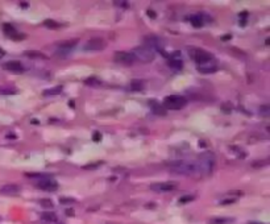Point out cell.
<instances>
[{
    "mask_svg": "<svg viewBox=\"0 0 270 224\" xmlns=\"http://www.w3.org/2000/svg\"><path fill=\"white\" fill-rule=\"evenodd\" d=\"M113 4L120 8H129V3L128 1H113Z\"/></svg>",
    "mask_w": 270,
    "mask_h": 224,
    "instance_id": "obj_31",
    "label": "cell"
},
{
    "mask_svg": "<svg viewBox=\"0 0 270 224\" xmlns=\"http://www.w3.org/2000/svg\"><path fill=\"white\" fill-rule=\"evenodd\" d=\"M190 23H191V25L194 26V28H200V26L204 24V20L200 15H194V16L190 17Z\"/></svg>",
    "mask_w": 270,
    "mask_h": 224,
    "instance_id": "obj_18",
    "label": "cell"
},
{
    "mask_svg": "<svg viewBox=\"0 0 270 224\" xmlns=\"http://www.w3.org/2000/svg\"><path fill=\"white\" fill-rule=\"evenodd\" d=\"M142 88H144V82L141 81V79H134V81H132V83H131V90L132 91L140 93Z\"/></svg>",
    "mask_w": 270,
    "mask_h": 224,
    "instance_id": "obj_21",
    "label": "cell"
},
{
    "mask_svg": "<svg viewBox=\"0 0 270 224\" xmlns=\"http://www.w3.org/2000/svg\"><path fill=\"white\" fill-rule=\"evenodd\" d=\"M40 204L44 208H53V202L50 199H40Z\"/></svg>",
    "mask_w": 270,
    "mask_h": 224,
    "instance_id": "obj_26",
    "label": "cell"
},
{
    "mask_svg": "<svg viewBox=\"0 0 270 224\" xmlns=\"http://www.w3.org/2000/svg\"><path fill=\"white\" fill-rule=\"evenodd\" d=\"M167 169L171 173L182 174V176H195V174H200L196 164L187 161H173L167 164Z\"/></svg>",
    "mask_w": 270,
    "mask_h": 224,
    "instance_id": "obj_1",
    "label": "cell"
},
{
    "mask_svg": "<svg viewBox=\"0 0 270 224\" xmlns=\"http://www.w3.org/2000/svg\"><path fill=\"white\" fill-rule=\"evenodd\" d=\"M236 202V199H224V200H222V204L224 206H227V204H233Z\"/></svg>",
    "mask_w": 270,
    "mask_h": 224,
    "instance_id": "obj_35",
    "label": "cell"
},
{
    "mask_svg": "<svg viewBox=\"0 0 270 224\" xmlns=\"http://www.w3.org/2000/svg\"><path fill=\"white\" fill-rule=\"evenodd\" d=\"M92 140L95 141V142L100 141V140H102V133H99V132H95V133H94V136H92Z\"/></svg>",
    "mask_w": 270,
    "mask_h": 224,
    "instance_id": "obj_33",
    "label": "cell"
},
{
    "mask_svg": "<svg viewBox=\"0 0 270 224\" xmlns=\"http://www.w3.org/2000/svg\"><path fill=\"white\" fill-rule=\"evenodd\" d=\"M189 53H190V56H191V58L195 61L196 63H198V65L214 59L212 54L208 53V51H205V50H202V49H199V48H191L189 50Z\"/></svg>",
    "mask_w": 270,
    "mask_h": 224,
    "instance_id": "obj_5",
    "label": "cell"
},
{
    "mask_svg": "<svg viewBox=\"0 0 270 224\" xmlns=\"http://www.w3.org/2000/svg\"><path fill=\"white\" fill-rule=\"evenodd\" d=\"M59 202H61V203H74L75 199H73V198H61Z\"/></svg>",
    "mask_w": 270,
    "mask_h": 224,
    "instance_id": "obj_32",
    "label": "cell"
},
{
    "mask_svg": "<svg viewBox=\"0 0 270 224\" xmlns=\"http://www.w3.org/2000/svg\"><path fill=\"white\" fill-rule=\"evenodd\" d=\"M24 56L32 58V59H46V56L37 50H26V51H24Z\"/></svg>",
    "mask_w": 270,
    "mask_h": 224,
    "instance_id": "obj_17",
    "label": "cell"
},
{
    "mask_svg": "<svg viewBox=\"0 0 270 224\" xmlns=\"http://www.w3.org/2000/svg\"><path fill=\"white\" fill-rule=\"evenodd\" d=\"M3 32H4L5 35H7L10 38H12V40H23V38H25V35L19 33L12 24H3Z\"/></svg>",
    "mask_w": 270,
    "mask_h": 224,
    "instance_id": "obj_11",
    "label": "cell"
},
{
    "mask_svg": "<svg viewBox=\"0 0 270 224\" xmlns=\"http://www.w3.org/2000/svg\"><path fill=\"white\" fill-rule=\"evenodd\" d=\"M69 106H71V107H74V100H70V102H69Z\"/></svg>",
    "mask_w": 270,
    "mask_h": 224,
    "instance_id": "obj_46",
    "label": "cell"
},
{
    "mask_svg": "<svg viewBox=\"0 0 270 224\" xmlns=\"http://www.w3.org/2000/svg\"><path fill=\"white\" fill-rule=\"evenodd\" d=\"M5 56V51L4 50H3V49L1 48H0V58H3V57H4Z\"/></svg>",
    "mask_w": 270,
    "mask_h": 224,
    "instance_id": "obj_42",
    "label": "cell"
},
{
    "mask_svg": "<svg viewBox=\"0 0 270 224\" xmlns=\"http://www.w3.org/2000/svg\"><path fill=\"white\" fill-rule=\"evenodd\" d=\"M66 215H67V216H73V215H74V211H73V210H66Z\"/></svg>",
    "mask_w": 270,
    "mask_h": 224,
    "instance_id": "obj_41",
    "label": "cell"
},
{
    "mask_svg": "<svg viewBox=\"0 0 270 224\" xmlns=\"http://www.w3.org/2000/svg\"><path fill=\"white\" fill-rule=\"evenodd\" d=\"M269 112H270V108L268 106H262L260 107V113L262 116H269Z\"/></svg>",
    "mask_w": 270,
    "mask_h": 224,
    "instance_id": "obj_30",
    "label": "cell"
},
{
    "mask_svg": "<svg viewBox=\"0 0 270 224\" xmlns=\"http://www.w3.org/2000/svg\"><path fill=\"white\" fill-rule=\"evenodd\" d=\"M194 199H195V196H194V195H185V196H182V198L179 199V203H180V204L190 203V202H192Z\"/></svg>",
    "mask_w": 270,
    "mask_h": 224,
    "instance_id": "obj_27",
    "label": "cell"
},
{
    "mask_svg": "<svg viewBox=\"0 0 270 224\" xmlns=\"http://www.w3.org/2000/svg\"><path fill=\"white\" fill-rule=\"evenodd\" d=\"M220 108H222V111H223L224 113H231V112H232V106H231L229 103H223Z\"/></svg>",
    "mask_w": 270,
    "mask_h": 224,
    "instance_id": "obj_29",
    "label": "cell"
},
{
    "mask_svg": "<svg viewBox=\"0 0 270 224\" xmlns=\"http://www.w3.org/2000/svg\"><path fill=\"white\" fill-rule=\"evenodd\" d=\"M228 195H244V192L240 190H235V191H228Z\"/></svg>",
    "mask_w": 270,
    "mask_h": 224,
    "instance_id": "obj_36",
    "label": "cell"
},
{
    "mask_svg": "<svg viewBox=\"0 0 270 224\" xmlns=\"http://www.w3.org/2000/svg\"><path fill=\"white\" fill-rule=\"evenodd\" d=\"M7 137H8V139H16V136H15V134H7Z\"/></svg>",
    "mask_w": 270,
    "mask_h": 224,
    "instance_id": "obj_44",
    "label": "cell"
},
{
    "mask_svg": "<svg viewBox=\"0 0 270 224\" xmlns=\"http://www.w3.org/2000/svg\"><path fill=\"white\" fill-rule=\"evenodd\" d=\"M232 38V35H224L222 36V41H228V40Z\"/></svg>",
    "mask_w": 270,
    "mask_h": 224,
    "instance_id": "obj_39",
    "label": "cell"
},
{
    "mask_svg": "<svg viewBox=\"0 0 270 224\" xmlns=\"http://www.w3.org/2000/svg\"><path fill=\"white\" fill-rule=\"evenodd\" d=\"M154 54H156V51L153 50V49L142 45V46H137L134 49L133 57H134V59L137 58V59H140L141 62H152V61L154 59Z\"/></svg>",
    "mask_w": 270,
    "mask_h": 224,
    "instance_id": "obj_4",
    "label": "cell"
},
{
    "mask_svg": "<svg viewBox=\"0 0 270 224\" xmlns=\"http://www.w3.org/2000/svg\"><path fill=\"white\" fill-rule=\"evenodd\" d=\"M50 224H58V223H50Z\"/></svg>",
    "mask_w": 270,
    "mask_h": 224,
    "instance_id": "obj_48",
    "label": "cell"
},
{
    "mask_svg": "<svg viewBox=\"0 0 270 224\" xmlns=\"http://www.w3.org/2000/svg\"><path fill=\"white\" fill-rule=\"evenodd\" d=\"M76 46V41L73 40V41H63L61 44H58V53H62V51H71Z\"/></svg>",
    "mask_w": 270,
    "mask_h": 224,
    "instance_id": "obj_15",
    "label": "cell"
},
{
    "mask_svg": "<svg viewBox=\"0 0 270 224\" xmlns=\"http://www.w3.org/2000/svg\"><path fill=\"white\" fill-rule=\"evenodd\" d=\"M247 17H248V12L247 11H244V12H241V13H240V19H242V21H245Z\"/></svg>",
    "mask_w": 270,
    "mask_h": 224,
    "instance_id": "obj_38",
    "label": "cell"
},
{
    "mask_svg": "<svg viewBox=\"0 0 270 224\" xmlns=\"http://www.w3.org/2000/svg\"><path fill=\"white\" fill-rule=\"evenodd\" d=\"M3 69L7 70V71H11V73H19V74L24 71L23 65L20 62H17V61H10V62L3 63Z\"/></svg>",
    "mask_w": 270,
    "mask_h": 224,
    "instance_id": "obj_13",
    "label": "cell"
},
{
    "mask_svg": "<svg viewBox=\"0 0 270 224\" xmlns=\"http://www.w3.org/2000/svg\"><path fill=\"white\" fill-rule=\"evenodd\" d=\"M28 178H38V181L41 179H46V178H50L49 174H42V173H26L25 174Z\"/></svg>",
    "mask_w": 270,
    "mask_h": 224,
    "instance_id": "obj_24",
    "label": "cell"
},
{
    "mask_svg": "<svg viewBox=\"0 0 270 224\" xmlns=\"http://www.w3.org/2000/svg\"><path fill=\"white\" fill-rule=\"evenodd\" d=\"M215 162H216V157H215V154L212 152L202 153L200 157L198 159V162H196V166L199 169V173L200 174H210L215 167Z\"/></svg>",
    "mask_w": 270,
    "mask_h": 224,
    "instance_id": "obj_2",
    "label": "cell"
},
{
    "mask_svg": "<svg viewBox=\"0 0 270 224\" xmlns=\"http://www.w3.org/2000/svg\"><path fill=\"white\" fill-rule=\"evenodd\" d=\"M44 25L45 26H48L49 29H58L59 28V24L57 23V21H54V20H51V19H48V20H45L44 21Z\"/></svg>",
    "mask_w": 270,
    "mask_h": 224,
    "instance_id": "obj_25",
    "label": "cell"
},
{
    "mask_svg": "<svg viewBox=\"0 0 270 224\" xmlns=\"http://www.w3.org/2000/svg\"><path fill=\"white\" fill-rule=\"evenodd\" d=\"M216 69H217V63H216V61H215V58L211 61H208V62L198 65V70L202 73V74H210V73L216 71Z\"/></svg>",
    "mask_w": 270,
    "mask_h": 224,
    "instance_id": "obj_12",
    "label": "cell"
},
{
    "mask_svg": "<svg viewBox=\"0 0 270 224\" xmlns=\"http://www.w3.org/2000/svg\"><path fill=\"white\" fill-rule=\"evenodd\" d=\"M20 191H21V187L17 186V185H5V186H3L1 189H0V192H1V194L11 195V196L20 194Z\"/></svg>",
    "mask_w": 270,
    "mask_h": 224,
    "instance_id": "obj_14",
    "label": "cell"
},
{
    "mask_svg": "<svg viewBox=\"0 0 270 224\" xmlns=\"http://www.w3.org/2000/svg\"><path fill=\"white\" fill-rule=\"evenodd\" d=\"M248 224H263V223H260V222H250V223H248Z\"/></svg>",
    "mask_w": 270,
    "mask_h": 224,
    "instance_id": "obj_47",
    "label": "cell"
},
{
    "mask_svg": "<svg viewBox=\"0 0 270 224\" xmlns=\"http://www.w3.org/2000/svg\"><path fill=\"white\" fill-rule=\"evenodd\" d=\"M41 219L44 222H48L49 224L50 223H57V215L54 212H44L41 215Z\"/></svg>",
    "mask_w": 270,
    "mask_h": 224,
    "instance_id": "obj_20",
    "label": "cell"
},
{
    "mask_svg": "<svg viewBox=\"0 0 270 224\" xmlns=\"http://www.w3.org/2000/svg\"><path fill=\"white\" fill-rule=\"evenodd\" d=\"M99 165H100V162H96V164H90V165H86V166H83V169H96V167H99Z\"/></svg>",
    "mask_w": 270,
    "mask_h": 224,
    "instance_id": "obj_34",
    "label": "cell"
},
{
    "mask_svg": "<svg viewBox=\"0 0 270 224\" xmlns=\"http://www.w3.org/2000/svg\"><path fill=\"white\" fill-rule=\"evenodd\" d=\"M187 104V99L180 95H169L164 99V106L165 109H182Z\"/></svg>",
    "mask_w": 270,
    "mask_h": 224,
    "instance_id": "obj_3",
    "label": "cell"
},
{
    "mask_svg": "<svg viewBox=\"0 0 270 224\" xmlns=\"http://www.w3.org/2000/svg\"><path fill=\"white\" fill-rule=\"evenodd\" d=\"M115 61L123 66H131L134 62V57H133V54L128 53V51H116Z\"/></svg>",
    "mask_w": 270,
    "mask_h": 224,
    "instance_id": "obj_6",
    "label": "cell"
},
{
    "mask_svg": "<svg viewBox=\"0 0 270 224\" xmlns=\"http://www.w3.org/2000/svg\"><path fill=\"white\" fill-rule=\"evenodd\" d=\"M233 222L232 219H227V217H212V219L208 222V224H228Z\"/></svg>",
    "mask_w": 270,
    "mask_h": 224,
    "instance_id": "obj_23",
    "label": "cell"
},
{
    "mask_svg": "<svg viewBox=\"0 0 270 224\" xmlns=\"http://www.w3.org/2000/svg\"><path fill=\"white\" fill-rule=\"evenodd\" d=\"M36 186H37L38 189L44 190V191H56V190L58 189V183L54 179H51V177L46 178V179L38 181Z\"/></svg>",
    "mask_w": 270,
    "mask_h": 224,
    "instance_id": "obj_10",
    "label": "cell"
},
{
    "mask_svg": "<svg viewBox=\"0 0 270 224\" xmlns=\"http://www.w3.org/2000/svg\"><path fill=\"white\" fill-rule=\"evenodd\" d=\"M177 182H158V183H153L150 186V189L156 192H169V191H174L177 190Z\"/></svg>",
    "mask_w": 270,
    "mask_h": 224,
    "instance_id": "obj_7",
    "label": "cell"
},
{
    "mask_svg": "<svg viewBox=\"0 0 270 224\" xmlns=\"http://www.w3.org/2000/svg\"><path fill=\"white\" fill-rule=\"evenodd\" d=\"M150 107H152L153 113H156V115H159V116H165V115H166V109L164 108V106H162V104H159V103H157L156 100H150Z\"/></svg>",
    "mask_w": 270,
    "mask_h": 224,
    "instance_id": "obj_16",
    "label": "cell"
},
{
    "mask_svg": "<svg viewBox=\"0 0 270 224\" xmlns=\"http://www.w3.org/2000/svg\"><path fill=\"white\" fill-rule=\"evenodd\" d=\"M32 124L37 125V124H40V121H38V120H36V119H33V120H32Z\"/></svg>",
    "mask_w": 270,
    "mask_h": 224,
    "instance_id": "obj_43",
    "label": "cell"
},
{
    "mask_svg": "<svg viewBox=\"0 0 270 224\" xmlns=\"http://www.w3.org/2000/svg\"><path fill=\"white\" fill-rule=\"evenodd\" d=\"M62 86H56V87H53V88H49V90H45L44 91V96H53V95H59L61 93H62Z\"/></svg>",
    "mask_w": 270,
    "mask_h": 224,
    "instance_id": "obj_19",
    "label": "cell"
},
{
    "mask_svg": "<svg viewBox=\"0 0 270 224\" xmlns=\"http://www.w3.org/2000/svg\"><path fill=\"white\" fill-rule=\"evenodd\" d=\"M20 5H21V7H23V8H28V7H29V3H25V1H21V3H20Z\"/></svg>",
    "mask_w": 270,
    "mask_h": 224,
    "instance_id": "obj_40",
    "label": "cell"
},
{
    "mask_svg": "<svg viewBox=\"0 0 270 224\" xmlns=\"http://www.w3.org/2000/svg\"><path fill=\"white\" fill-rule=\"evenodd\" d=\"M268 164H269L268 159H263V161H254L253 164H252V166H253L254 169H257V167H263V166H266Z\"/></svg>",
    "mask_w": 270,
    "mask_h": 224,
    "instance_id": "obj_28",
    "label": "cell"
},
{
    "mask_svg": "<svg viewBox=\"0 0 270 224\" xmlns=\"http://www.w3.org/2000/svg\"><path fill=\"white\" fill-rule=\"evenodd\" d=\"M146 13H148V16L152 17V19H156V16H157V13H156L154 11H152V10H148V11H146Z\"/></svg>",
    "mask_w": 270,
    "mask_h": 224,
    "instance_id": "obj_37",
    "label": "cell"
},
{
    "mask_svg": "<svg viewBox=\"0 0 270 224\" xmlns=\"http://www.w3.org/2000/svg\"><path fill=\"white\" fill-rule=\"evenodd\" d=\"M106 46H107V42L104 41L103 38L95 37V38L88 40V41L86 42L84 49L86 50H103Z\"/></svg>",
    "mask_w": 270,
    "mask_h": 224,
    "instance_id": "obj_8",
    "label": "cell"
},
{
    "mask_svg": "<svg viewBox=\"0 0 270 224\" xmlns=\"http://www.w3.org/2000/svg\"><path fill=\"white\" fill-rule=\"evenodd\" d=\"M84 83L87 86H92V87H99V86L102 84V81L98 79L96 76H90V78H87L84 81Z\"/></svg>",
    "mask_w": 270,
    "mask_h": 224,
    "instance_id": "obj_22",
    "label": "cell"
},
{
    "mask_svg": "<svg viewBox=\"0 0 270 224\" xmlns=\"http://www.w3.org/2000/svg\"><path fill=\"white\" fill-rule=\"evenodd\" d=\"M167 62H169V66L171 67L173 70H182L183 67V63H182V59H180V51H174L171 53L170 56L167 57Z\"/></svg>",
    "mask_w": 270,
    "mask_h": 224,
    "instance_id": "obj_9",
    "label": "cell"
},
{
    "mask_svg": "<svg viewBox=\"0 0 270 224\" xmlns=\"http://www.w3.org/2000/svg\"><path fill=\"white\" fill-rule=\"evenodd\" d=\"M200 146H202V148H205V142H204V141H200Z\"/></svg>",
    "mask_w": 270,
    "mask_h": 224,
    "instance_id": "obj_45",
    "label": "cell"
}]
</instances>
